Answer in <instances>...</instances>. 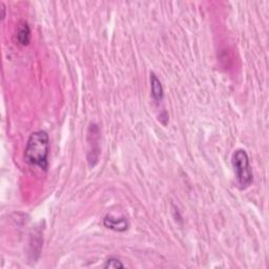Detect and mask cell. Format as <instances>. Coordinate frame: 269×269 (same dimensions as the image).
<instances>
[{
  "mask_svg": "<svg viewBox=\"0 0 269 269\" xmlns=\"http://www.w3.org/2000/svg\"><path fill=\"white\" fill-rule=\"evenodd\" d=\"M50 137L46 131H36L30 134L24 149V161L32 166L47 170L49 167Z\"/></svg>",
  "mask_w": 269,
  "mask_h": 269,
  "instance_id": "1",
  "label": "cell"
},
{
  "mask_svg": "<svg viewBox=\"0 0 269 269\" xmlns=\"http://www.w3.org/2000/svg\"><path fill=\"white\" fill-rule=\"evenodd\" d=\"M231 165L234 167L237 181L241 190H246L253 184L254 174L248 154L245 149H236L231 156Z\"/></svg>",
  "mask_w": 269,
  "mask_h": 269,
  "instance_id": "2",
  "label": "cell"
},
{
  "mask_svg": "<svg viewBox=\"0 0 269 269\" xmlns=\"http://www.w3.org/2000/svg\"><path fill=\"white\" fill-rule=\"evenodd\" d=\"M103 225L115 231H125L129 229V221L125 218H115L111 214H107L103 219Z\"/></svg>",
  "mask_w": 269,
  "mask_h": 269,
  "instance_id": "3",
  "label": "cell"
},
{
  "mask_svg": "<svg viewBox=\"0 0 269 269\" xmlns=\"http://www.w3.org/2000/svg\"><path fill=\"white\" fill-rule=\"evenodd\" d=\"M150 91L151 97L156 102H161L164 98V88L155 73H150Z\"/></svg>",
  "mask_w": 269,
  "mask_h": 269,
  "instance_id": "4",
  "label": "cell"
},
{
  "mask_svg": "<svg viewBox=\"0 0 269 269\" xmlns=\"http://www.w3.org/2000/svg\"><path fill=\"white\" fill-rule=\"evenodd\" d=\"M16 39L20 46H23V47L29 46L31 41V28L28 24V22L21 21L19 24H18Z\"/></svg>",
  "mask_w": 269,
  "mask_h": 269,
  "instance_id": "5",
  "label": "cell"
},
{
  "mask_svg": "<svg viewBox=\"0 0 269 269\" xmlns=\"http://www.w3.org/2000/svg\"><path fill=\"white\" fill-rule=\"evenodd\" d=\"M103 267L104 268H124L125 266L118 258L112 257V258H109L106 260Z\"/></svg>",
  "mask_w": 269,
  "mask_h": 269,
  "instance_id": "6",
  "label": "cell"
}]
</instances>
